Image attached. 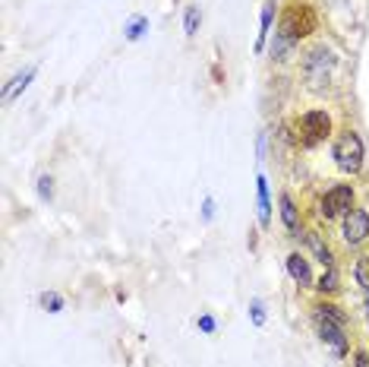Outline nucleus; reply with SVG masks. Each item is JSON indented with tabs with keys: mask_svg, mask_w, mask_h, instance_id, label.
Instances as JSON below:
<instances>
[{
	"mask_svg": "<svg viewBox=\"0 0 369 367\" xmlns=\"http://www.w3.org/2000/svg\"><path fill=\"white\" fill-rule=\"evenodd\" d=\"M366 320H369V310H366Z\"/></svg>",
	"mask_w": 369,
	"mask_h": 367,
	"instance_id": "obj_27",
	"label": "nucleus"
},
{
	"mask_svg": "<svg viewBox=\"0 0 369 367\" xmlns=\"http://www.w3.org/2000/svg\"><path fill=\"white\" fill-rule=\"evenodd\" d=\"M288 272H290V279H294L300 288H310V285H312V272H310V263H306V256L290 254L288 256Z\"/></svg>",
	"mask_w": 369,
	"mask_h": 367,
	"instance_id": "obj_9",
	"label": "nucleus"
},
{
	"mask_svg": "<svg viewBox=\"0 0 369 367\" xmlns=\"http://www.w3.org/2000/svg\"><path fill=\"white\" fill-rule=\"evenodd\" d=\"M363 304H366V310H369V288H366V294H363Z\"/></svg>",
	"mask_w": 369,
	"mask_h": 367,
	"instance_id": "obj_26",
	"label": "nucleus"
},
{
	"mask_svg": "<svg viewBox=\"0 0 369 367\" xmlns=\"http://www.w3.org/2000/svg\"><path fill=\"white\" fill-rule=\"evenodd\" d=\"M256 194H259V222L268 225L272 222V200H268V180L266 174H259L256 178Z\"/></svg>",
	"mask_w": 369,
	"mask_h": 367,
	"instance_id": "obj_11",
	"label": "nucleus"
},
{
	"mask_svg": "<svg viewBox=\"0 0 369 367\" xmlns=\"http://www.w3.org/2000/svg\"><path fill=\"white\" fill-rule=\"evenodd\" d=\"M312 320H316V330H319V336H322V342H328L335 348V355L338 358H344L347 355V336H344V326H338V323H332L328 317H322V314H316L312 310Z\"/></svg>",
	"mask_w": 369,
	"mask_h": 367,
	"instance_id": "obj_5",
	"label": "nucleus"
},
{
	"mask_svg": "<svg viewBox=\"0 0 369 367\" xmlns=\"http://www.w3.org/2000/svg\"><path fill=\"white\" fill-rule=\"evenodd\" d=\"M38 194H41V200H51V196H54V178H51V174L38 178Z\"/></svg>",
	"mask_w": 369,
	"mask_h": 367,
	"instance_id": "obj_22",
	"label": "nucleus"
},
{
	"mask_svg": "<svg viewBox=\"0 0 369 367\" xmlns=\"http://www.w3.org/2000/svg\"><path fill=\"white\" fill-rule=\"evenodd\" d=\"M306 244H310V250L316 254V260L322 263L325 270H328V266H335V254H332V247H328V244H325V241L319 238L316 232H306Z\"/></svg>",
	"mask_w": 369,
	"mask_h": 367,
	"instance_id": "obj_12",
	"label": "nucleus"
},
{
	"mask_svg": "<svg viewBox=\"0 0 369 367\" xmlns=\"http://www.w3.org/2000/svg\"><path fill=\"white\" fill-rule=\"evenodd\" d=\"M350 209H354V190L347 187V184L332 187L322 196V203H319V216L322 218H344Z\"/></svg>",
	"mask_w": 369,
	"mask_h": 367,
	"instance_id": "obj_4",
	"label": "nucleus"
},
{
	"mask_svg": "<svg viewBox=\"0 0 369 367\" xmlns=\"http://www.w3.org/2000/svg\"><path fill=\"white\" fill-rule=\"evenodd\" d=\"M332 156L344 174H357L363 168V140L354 133V130H347V133H341L338 140H335Z\"/></svg>",
	"mask_w": 369,
	"mask_h": 367,
	"instance_id": "obj_2",
	"label": "nucleus"
},
{
	"mask_svg": "<svg viewBox=\"0 0 369 367\" xmlns=\"http://www.w3.org/2000/svg\"><path fill=\"white\" fill-rule=\"evenodd\" d=\"M354 367H369V352H357L354 355Z\"/></svg>",
	"mask_w": 369,
	"mask_h": 367,
	"instance_id": "obj_25",
	"label": "nucleus"
},
{
	"mask_svg": "<svg viewBox=\"0 0 369 367\" xmlns=\"http://www.w3.org/2000/svg\"><path fill=\"white\" fill-rule=\"evenodd\" d=\"M41 308H45L48 314H60V310H63V298H60L57 292H45L41 294Z\"/></svg>",
	"mask_w": 369,
	"mask_h": 367,
	"instance_id": "obj_19",
	"label": "nucleus"
},
{
	"mask_svg": "<svg viewBox=\"0 0 369 367\" xmlns=\"http://www.w3.org/2000/svg\"><path fill=\"white\" fill-rule=\"evenodd\" d=\"M366 238H369V212L350 209L344 216V241L347 244H363Z\"/></svg>",
	"mask_w": 369,
	"mask_h": 367,
	"instance_id": "obj_7",
	"label": "nucleus"
},
{
	"mask_svg": "<svg viewBox=\"0 0 369 367\" xmlns=\"http://www.w3.org/2000/svg\"><path fill=\"white\" fill-rule=\"evenodd\" d=\"M316 288L322 294H332V292H338V270H335V266H328V270L322 272V279H319L316 282Z\"/></svg>",
	"mask_w": 369,
	"mask_h": 367,
	"instance_id": "obj_16",
	"label": "nucleus"
},
{
	"mask_svg": "<svg viewBox=\"0 0 369 367\" xmlns=\"http://www.w3.org/2000/svg\"><path fill=\"white\" fill-rule=\"evenodd\" d=\"M310 32H316V13H312L306 3H294V7L284 13V19H281L278 35H284L288 41L300 45V38H306Z\"/></svg>",
	"mask_w": 369,
	"mask_h": 367,
	"instance_id": "obj_1",
	"label": "nucleus"
},
{
	"mask_svg": "<svg viewBox=\"0 0 369 367\" xmlns=\"http://www.w3.org/2000/svg\"><path fill=\"white\" fill-rule=\"evenodd\" d=\"M357 282L363 285V288H369V256H363V260H357V270H354Z\"/></svg>",
	"mask_w": 369,
	"mask_h": 367,
	"instance_id": "obj_20",
	"label": "nucleus"
},
{
	"mask_svg": "<svg viewBox=\"0 0 369 367\" xmlns=\"http://www.w3.org/2000/svg\"><path fill=\"white\" fill-rule=\"evenodd\" d=\"M199 330H202V332H208V336H212V332L218 330V323H215V317H208V314H206V317H199Z\"/></svg>",
	"mask_w": 369,
	"mask_h": 367,
	"instance_id": "obj_23",
	"label": "nucleus"
},
{
	"mask_svg": "<svg viewBox=\"0 0 369 367\" xmlns=\"http://www.w3.org/2000/svg\"><path fill=\"white\" fill-rule=\"evenodd\" d=\"M316 314H322V317H328L332 323H338V326H347V314H341V308L338 304H328V301H322V304H316Z\"/></svg>",
	"mask_w": 369,
	"mask_h": 367,
	"instance_id": "obj_14",
	"label": "nucleus"
},
{
	"mask_svg": "<svg viewBox=\"0 0 369 367\" xmlns=\"http://www.w3.org/2000/svg\"><path fill=\"white\" fill-rule=\"evenodd\" d=\"M250 317H252V323L256 326H266V308H262V301H250Z\"/></svg>",
	"mask_w": 369,
	"mask_h": 367,
	"instance_id": "obj_21",
	"label": "nucleus"
},
{
	"mask_svg": "<svg viewBox=\"0 0 369 367\" xmlns=\"http://www.w3.org/2000/svg\"><path fill=\"white\" fill-rule=\"evenodd\" d=\"M35 73H38V70H35V67L23 70V73H16V76H13V79H10V83H7V86H3V98H7V102H10V98H13V95H16V92H23V89H26V86H29V83H32V76H35Z\"/></svg>",
	"mask_w": 369,
	"mask_h": 367,
	"instance_id": "obj_13",
	"label": "nucleus"
},
{
	"mask_svg": "<svg viewBox=\"0 0 369 367\" xmlns=\"http://www.w3.org/2000/svg\"><path fill=\"white\" fill-rule=\"evenodd\" d=\"M303 67H306V76H310L312 89H322V86L328 83V76H332L335 54L328 51L325 45H319V48H312V51L306 54V60H303Z\"/></svg>",
	"mask_w": 369,
	"mask_h": 367,
	"instance_id": "obj_3",
	"label": "nucleus"
},
{
	"mask_svg": "<svg viewBox=\"0 0 369 367\" xmlns=\"http://www.w3.org/2000/svg\"><path fill=\"white\" fill-rule=\"evenodd\" d=\"M212 216H215V200H212V196H206V203H202V218H206V222H212Z\"/></svg>",
	"mask_w": 369,
	"mask_h": 367,
	"instance_id": "obj_24",
	"label": "nucleus"
},
{
	"mask_svg": "<svg viewBox=\"0 0 369 367\" xmlns=\"http://www.w3.org/2000/svg\"><path fill=\"white\" fill-rule=\"evenodd\" d=\"M300 127H303V133H306V146H312V142L325 140V136L332 133V117L325 111H306L300 117Z\"/></svg>",
	"mask_w": 369,
	"mask_h": 367,
	"instance_id": "obj_6",
	"label": "nucleus"
},
{
	"mask_svg": "<svg viewBox=\"0 0 369 367\" xmlns=\"http://www.w3.org/2000/svg\"><path fill=\"white\" fill-rule=\"evenodd\" d=\"M199 23H202L199 7H186V13H183V29H186V35H196V32H199Z\"/></svg>",
	"mask_w": 369,
	"mask_h": 367,
	"instance_id": "obj_18",
	"label": "nucleus"
},
{
	"mask_svg": "<svg viewBox=\"0 0 369 367\" xmlns=\"http://www.w3.org/2000/svg\"><path fill=\"white\" fill-rule=\"evenodd\" d=\"M275 13H278V3L275 0H266L262 3V16H259V35H256V54L266 51V41H268V32H272L275 23Z\"/></svg>",
	"mask_w": 369,
	"mask_h": 367,
	"instance_id": "obj_8",
	"label": "nucleus"
},
{
	"mask_svg": "<svg viewBox=\"0 0 369 367\" xmlns=\"http://www.w3.org/2000/svg\"><path fill=\"white\" fill-rule=\"evenodd\" d=\"M146 32H148V16H133V23L123 29V35H126V41H139Z\"/></svg>",
	"mask_w": 369,
	"mask_h": 367,
	"instance_id": "obj_15",
	"label": "nucleus"
},
{
	"mask_svg": "<svg viewBox=\"0 0 369 367\" xmlns=\"http://www.w3.org/2000/svg\"><path fill=\"white\" fill-rule=\"evenodd\" d=\"M281 218H284V228H288L294 238H300V212H297L290 194H281Z\"/></svg>",
	"mask_w": 369,
	"mask_h": 367,
	"instance_id": "obj_10",
	"label": "nucleus"
},
{
	"mask_svg": "<svg viewBox=\"0 0 369 367\" xmlns=\"http://www.w3.org/2000/svg\"><path fill=\"white\" fill-rule=\"evenodd\" d=\"M294 48H297L294 41H288V38H284V35H278V32H275V41H272V57H278V60H288Z\"/></svg>",
	"mask_w": 369,
	"mask_h": 367,
	"instance_id": "obj_17",
	"label": "nucleus"
}]
</instances>
